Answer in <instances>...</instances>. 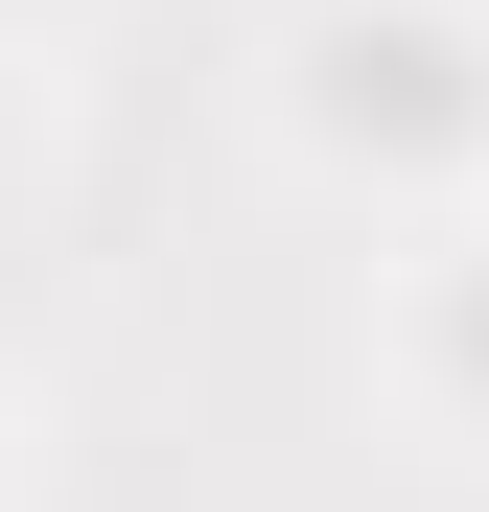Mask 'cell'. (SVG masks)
<instances>
[{
  "mask_svg": "<svg viewBox=\"0 0 489 512\" xmlns=\"http://www.w3.org/2000/svg\"><path fill=\"white\" fill-rule=\"evenodd\" d=\"M466 326H489V303H466Z\"/></svg>",
  "mask_w": 489,
  "mask_h": 512,
  "instance_id": "6da1fadb",
  "label": "cell"
}]
</instances>
